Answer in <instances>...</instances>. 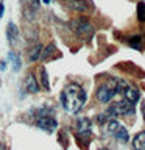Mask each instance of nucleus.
Listing matches in <instances>:
<instances>
[{
  "label": "nucleus",
  "mask_w": 145,
  "mask_h": 150,
  "mask_svg": "<svg viewBox=\"0 0 145 150\" xmlns=\"http://www.w3.org/2000/svg\"><path fill=\"white\" fill-rule=\"evenodd\" d=\"M117 86H119V92L123 96V98H126L130 103L136 105L140 100V92L134 84L126 83L125 80H117Z\"/></svg>",
  "instance_id": "obj_5"
},
{
  "label": "nucleus",
  "mask_w": 145,
  "mask_h": 150,
  "mask_svg": "<svg viewBox=\"0 0 145 150\" xmlns=\"http://www.w3.org/2000/svg\"><path fill=\"white\" fill-rule=\"evenodd\" d=\"M23 86H25V91L30 92V94L39 92V84H37V81H36V78H34V75H33V74L27 75L25 81H23Z\"/></svg>",
  "instance_id": "obj_9"
},
{
  "label": "nucleus",
  "mask_w": 145,
  "mask_h": 150,
  "mask_svg": "<svg viewBox=\"0 0 145 150\" xmlns=\"http://www.w3.org/2000/svg\"><path fill=\"white\" fill-rule=\"evenodd\" d=\"M19 69H20V58L16 56V58H14V67H13V70L16 72V70H19Z\"/></svg>",
  "instance_id": "obj_19"
},
{
  "label": "nucleus",
  "mask_w": 145,
  "mask_h": 150,
  "mask_svg": "<svg viewBox=\"0 0 145 150\" xmlns=\"http://www.w3.org/2000/svg\"><path fill=\"white\" fill-rule=\"evenodd\" d=\"M41 52H42V45L41 44H36L34 47H31L30 52H28V59L30 61H37L41 56Z\"/></svg>",
  "instance_id": "obj_15"
},
{
  "label": "nucleus",
  "mask_w": 145,
  "mask_h": 150,
  "mask_svg": "<svg viewBox=\"0 0 145 150\" xmlns=\"http://www.w3.org/2000/svg\"><path fill=\"white\" fill-rule=\"evenodd\" d=\"M39 81H41V86L45 89V91H49L50 89V83H49V74H47V70L44 67L39 69Z\"/></svg>",
  "instance_id": "obj_14"
},
{
  "label": "nucleus",
  "mask_w": 145,
  "mask_h": 150,
  "mask_svg": "<svg viewBox=\"0 0 145 150\" xmlns=\"http://www.w3.org/2000/svg\"><path fill=\"white\" fill-rule=\"evenodd\" d=\"M70 30L78 36H92L94 35V25L87 17H75L70 21Z\"/></svg>",
  "instance_id": "obj_4"
},
{
  "label": "nucleus",
  "mask_w": 145,
  "mask_h": 150,
  "mask_svg": "<svg viewBox=\"0 0 145 150\" xmlns=\"http://www.w3.org/2000/svg\"><path fill=\"white\" fill-rule=\"evenodd\" d=\"M115 94H119V86H117V80L111 78L109 81L103 83L97 91V98L100 103H109L112 98L115 97Z\"/></svg>",
  "instance_id": "obj_2"
},
{
  "label": "nucleus",
  "mask_w": 145,
  "mask_h": 150,
  "mask_svg": "<svg viewBox=\"0 0 145 150\" xmlns=\"http://www.w3.org/2000/svg\"><path fill=\"white\" fill-rule=\"evenodd\" d=\"M108 119H109V116H108L106 112H103V114H98V116H97V122H98L100 125H105V122H106Z\"/></svg>",
  "instance_id": "obj_18"
},
{
  "label": "nucleus",
  "mask_w": 145,
  "mask_h": 150,
  "mask_svg": "<svg viewBox=\"0 0 145 150\" xmlns=\"http://www.w3.org/2000/svg\"><path fill=\"white\" fill-rule=\"evenodd\" d=\"M55 52H56V45H55V44H49L44 50L41 52V56H39V58H41L42 61H47L50 56L55 55Z\"/></svg>",
  "instance_id": "obj_13"
},
{
  "label": "nucleus",
  "mask_w": 145,
  "mask_h": 150,
  "mask_svg": "<svg viewBox=\"0 0 145 150\" xmlns=\"http://www.w3.org/2000/svg\"><path fill=\"white\" fill-rule=\"evenodd\" d=\"M37 125L41 128H44L45 131H53L58 127V122L53 117L51 110H39V112H37Z\"/></svg>",
  "instance_id": "obj_6"
},
{
  "label": "nucleus",
  "mask_w": 145,
  "mask_h": 150,
  "mask_svg": "<svg viewBox=\"0 0 145 150\" xmlns=\"http://www.w3.org/2000/svg\"><path fill=\"white\" fill-rule=\"evenodd\" d=\"M106 114L109 117H126V116H133L134 114V105L133 103H130L126 98L123 100H119L115 103H112V105L108 108Z\"/></svg>",
  "instance_id": "obj_3"
},
{
  "label": "nucleus",
  "mask_w": 145,
  "mask_h": 150,
  "mask_svg": "<svg viewBox=\"0 0 145 150\" xmlns=\"http://www.w3.org/2000/svg\"><path fill=\"white\" fill-rule=\"evenodd\" d=\"M137 19L139 22H145V3L140 2L137 5Z\"/></svg>",
  "instance_id": "obj_17"
},
{
  "label": "nucleus",
  "mask_w": 145,
  "mask_h": 150,
  "mask_svg": "<svg viewBox=\"0 0 145 150\" xmlns=\"http://www.w3.org/2000/svg\"><path fill=\"white\" fill-rule=\"evenodd\" d=\"M0 150H8V149H6V145H3V144H0Z\"/></svg>",
  "instance_id": "obj_22"
},
{
  "label": "nucleus",
  "mask_w": 145,
  "mask_h": 150,
  "mask_svg": "<svg viewBox=\"0 0 145 150\" xmlns=\"http://www.w3.org/2000/svg\"><path fill=\"white\" fill-rule=\"evenodd\" d=\"M39 2L41 0H30V6H31L33 11H36V9L39 8Z\"/></svg>",
  "instance_id": "obj_20"
},
{
  "label": "nucleus",
  "mask_w": 145,
  "mask_h": 150,
  "mask_svg": "<svg viewBox=\"0 0 145 150\" xmlns=\"http://www.w3.org/2000/svg\"><path fill=\"white\" fill-rule=\"evenodd\" d=\"M67 6L77 13H89L94 9L92 0H69Z\"/></svg>",
  "instance_id": "obj_7"
},
{
  "label": "nucleus",
  "mask_w": 145,
  "mask_h": 150,
  "mask_svg": "<svg viewBox=\"0 0 145 150\" xmlns=\"http://www.w3.org/2000/svg\"><path fill=\"white\" fill-rule=\"evenodd\" d=\"M59 98H61V105L65 111H69L70 114H77L86 103L87 94L80 84H67L63 89Z\"/></svg>",
  "instance_id": "obj_1"
},
{
  "label": "nucleus",
  "mask_w": 145,
  "mask_h": 150,
  "mask_svg": "<svg viewBox=\"0 0 145 150\" xmlns=\"http://www.w3.org/2000/svg\"><path fill=\"white\" fill-rule=\"evenodd\" d=\"M75 128H77L78 138H91V120L87 117H81L75 122Z\"/></svg>",
  "instance_id": "obj_8"
},
{
  "label": "nucleus",
  "mask_w": 145,
  "mask_h": 150,
  "mask_svg": "<svg viewBox=\"0 0 145 150\" xmlns=\"http://www.w3.org/2000/svg\"><path fill=\"white\" fill-rule=\"evenodd\" d=\"M111 136H114V138L119 141V142H128V139H130V134H128V130L125 128L123 125H120L114 130V133H112Z\"/></svg>",
  "instance_id": "obj_11"
},
{
  "label": "nucleus",
  "mask_w": 145,
  "mask_h": 150,
  "mask_svg": "<svg viewBox=\"0 0 145 150\" xmlns=\"http://www.w3.org/2000/svg\"><path fill=\"white\" fill-rule=\"evenodd\" d=\"M144 41H145V38H144Z\"/></svg>",
  "instance_id": "obj_24"
},
{
  "label": "nucleus",
  "mask_w": 145,
  "mask_h": 150,
  "mask_svg": "<svg viewBox=\"0 0 145 150\" xmlns=\"http://www.w3.org/2000/svg\"><path fill=\"white\" fill-rule=\"evenodd\" d=\"M98 150H109V149H98Z\"/></svg>",
  "instance_id": "obj_23"
},
{
  "label": "nucleus",
  "mask_w": 145,
  "mask_h": 150,
  "mask_svg": "<svg viewBox=\"0 0 145 150\" xmlns=\"http://www.w3.org/2000/svg\"><path fill=\"white\" fill-rule=\"evenodd\" d=\"M6 38H8V42L11 45L16 44V41L19 39V28L14 22H9L8 27H6Z\"/></svg>",
  "instance_id": "obj_10"
},
{
  "label": "nucleus",
  "mask_w": 145,
  "mask_h": 150,
  "mask_svg": "<svg viewBox=\"0 0 145 150\" xmlns=\"http://www.w3.org/2000/svg\"><path fill=\"white\" fill-rule=\"evenodd\" d=\"M2 14H3V3H0V17H2Z\"/></svg>",
  "instance_id": "obj_21"
},
{
  "label": "nucleus",
  "mask_w": 145,
  "mask_h": 150,
  "mask_svg": "<svg viewBox=\"0 0 145 150\" xmlns=\"http://www.w3.org/2000/svg\"><path fill=\"white\" fill-rule=\"evenodd\" d=\"M128 44L133 47V49H137V50H140V47H142V36H131L130 38V41H128Z\"/></svg>",
  "instance_id": "obj_16"
},
{
  "label": "nucleus",
  "mask_w": 145,
  "mask_h": 150,
  "mask_svg": "<svg viewBox=\"0 0 145 150\" xmlns=\"http://www.w3.org/2000/svg\"><path fill=\"white\" fill-rule=\"evenodd\" d=\"M133 149L134 150H145V131H140L133 139Z\"/></svg>",
  "instance_id": "obj_12"
}]
</instances>
